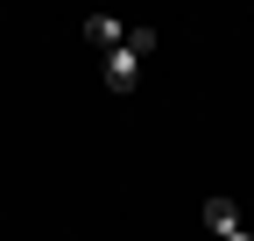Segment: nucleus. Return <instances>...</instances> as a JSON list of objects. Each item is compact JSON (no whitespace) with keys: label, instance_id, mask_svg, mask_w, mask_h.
<instances>
[{"label":"nucleus","instance_id":"20e7f679","mask_svg":"<svg viewBox=\"0 0 254 241\" xmlns=\"http://www.w3.org/2000/svg\"><path fill=\"white\" fill-rule=\"evenodd\" d=\"M127 50H134V57H155V28L134 21V28H127Z\"/></svg>","mask_w":254,"mask_h":241},{"label":"nucleus","instance_id":"7ed1b4c3","mask_svg":"<svg viewBox=\"0 0 254 241\" xmlns=\"http://www.w3.org/2000/svg\"><path fill=\"white\" fill-rule=\"evenodd\" d=\"M205 227H212L219 241H226V234L240 227V213H233V199H226V192H212V199H205Z\"/></svg>","mask_w":254,"mask_h":241},{"label":"nucleus","instance_id":"39448f33","mask_svg":"<svg viewBox=\"0 0 254 241\" xmlns=\"http://www.w3.org/2000/svg\"><path fill=\"white\" fill-rule=\"evenodd\" d=\"M226 241H254V234H247V227H233V234H226Z\"/></svg>","mask_w":254,"mask_h":241},{"label":"nucleus","instance_id":"f257e3e1","mask_svg":"<svg viewBox=\"0 0 254 241\" xmlns=\"http://www.w3.org/2000/svg\"><path fill=\"white\" fill-rule=\"evenodd\" d=\"M134 85H141V57L134 50H106V93H134Z\"/></svg>","mask_w":254,"mask_h":241},{"label":"nucleus","instance_id":"f03ea898","mask_svg":"<svg viewBox=\"0 0 254 241\" xmlns=\"http://www.w3.org/2000/svg\"><path fill=\"white\" fill-rule=\"evenodd\" d=\"M85 43L99 50V57L120 50V43H127V21H120V14H85Z\"/></svg>","mask_w":254,"mask_h":241}]
</instances>
